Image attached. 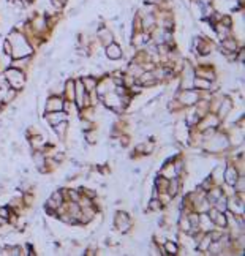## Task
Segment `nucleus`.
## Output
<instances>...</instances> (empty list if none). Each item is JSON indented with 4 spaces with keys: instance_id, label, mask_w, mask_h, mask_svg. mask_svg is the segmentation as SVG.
<instances>
[{
    "instance_id": "5",
    "label": "nucleus",
    "mask_w": 245,
    "mask_h": 256,
    "mask_svg": "<svg viewBox=\"0 0 245 256\" xmlns=\"http://www.w3.org/2000/svg\"><path fill=\"white\" fill-rule=\"evenodd\" d=\"M84 82H85V85L89 87V90L95 87V79H84Z\"/></svg>"
},
{
    "instance_id": "7",
    "label": "nucleus",
    "mask_w": 245,
    "mask_h": 256,
    "mask_svg": "<svg viewBox=\"0 0 245 256\" xmlns=\"http://www.w3.org/2000/svg\"><path fill=\"white\" fill-rule=\"evenodd\" d=\"M0 215L3 217V218H8V209L7 207H2V209H0Z\"/></svg>"
},
{
    "instance_id": "8",
    "label": "nucleus",
    "mask_w": 245,
    "mask_h": 256,
    "mask_svg": "<svg viewBox=\"0 0 245 256\" xmlns=\"http://www.w3.org/2000/svg\"><path fill=\"white\" fill-rule=\"evenodd\" d=\"M218 202H220V204H218V209H220V210H225V209H226V204H225V201H223V199H220V201H218Z\"/></svg>"
},
{
    "instance_id": "1",
    "label": "nucleus",
    "mask_w": 245,
    "mask_h": 256,
    "mask_svg": "<svg viewBox=\"0 0 245 256\" xmlns=\"http://www.w3.org/2000/svg\"><path fill=\"white\" fill-rule=\"evenodd\" d=\"M106 55L109 59H120L122 57V51L117 45H109L108 49H106Z\"/></svg>"
},
{
    "instance_id": "6",
    "label": "nucleus",
    "mask_w": 245,
    "mask_h": 256,
    "mask_svg": "<svg viewBox=\"0 0 245 256\" xmlns=\"http://www.w3.org/2000/svg\"><path fill=\"white\" fill-rule=\"evenodd\" d=\"M196 85H202V87H209V85H210V82H209V81H199V79H196Z\"/></svg>"
},
{
    "instance_id": "2",
    "label": "nucleus",
    "mask_w": 245,
    "mask_h": 256,
    "mask_svg": "<svg viewBox=\"0 0 245 256\" xmlns=\"http://www.w3.org/2000/svg\"><path fill=\"white\" fill-rule=\"evenodd\" d=\"M226 180H228V184H236V180H237V172H236L234 168H228L226 169Z\"/></svg>"
},
{
    "instance_id": "3",
    "label": "nucleus",
    "mask_w": 245,
    "mask_h": 256,
    "mask_svg": "<svg viewBox=\"0 0 245 256\" xmlns=\"http://www.w3.org/2000/svg\"><path fill=\"white\" fill-rule=\"evenodd\" d=\"M169 193H171V196H174V195H176V193H177V180H176V179H172V180H171Z\"/></svg>"
},
{
    "instance_id": "4",
    "label": "nucleus",
    "mask_w": 245,
    "mask_h": 256,
    "mask_svg": "<svg viewBox=\"0 0 245 256\" xmlns=\"http://www.w3.org/2000/svg\"><path fill=\"white\" fill-rule=\"evenodd\" d=\"M166 248H168V251H169L171 255H172V253H176V251H177V247L174 245L172 242H166Z\"/></svg>"
}]
</instances>
